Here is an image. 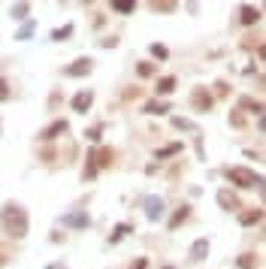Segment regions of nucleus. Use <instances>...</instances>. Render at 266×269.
<instances>
[{
	"mask_svg": "<svg viewBox=\"0 0 266 269\" xmlns=\"http://www.w3.org/2000/svg\"><path fill=\"white\" fill-rule=\"evenodd\" d=\"M0 224H3L6 236L25 239V236H28V212H25V206L9 200L3 209H0Z\"/></svg>",
	"mask_w": 266,
	"mask_h": 269,
	"instance_id": "f257e3e1",
	"label": "nucleus"
},
{
	"mask_svg": "<svg viewBox=\"0 0 266 269\" xmlns=\"http://www.w3.org/2000/svg\"><path fill=\"white\" fill-rule=\"evenodd\" d=\"M224 178L230 185H236V188H242V191L260 188V182H263V175H257L254 169H248V167H227L224 169Z\"/></svg>",
	"mask_w": 266,
	"mask_h": 269,
	"instance_id": "f03ea898",
	"label": "nucleus"
},
{
	"mask_svg": "<svg viewBox=\"0 0 266 269\" xmlns=\"http://www.w3.org/2000/svg\"><path fill=\"white\" fill-rule=\"evenodd\" d=\"M212 106H215V97L209 94V88L197 85V88L191 91V109H194V112H209Z\"/></svg>",
	"mask_w": 266,
	"mask_h": 269,
	"instance_id": "7ed1b4c3",
	"label": "nucleus"
},
{
	"mask_svg": "<svg viewBox=\"0 0 266 269\" xmlns=\"http://www.w3.org/2000/svg\"><path fill=\"white\" fill-rule=\"evenodd\" d=\"M88 158L94 161V167H97V169H109V167H112L115 151H112V148H106V145H94V148L88 151Z\"/></svg>",
	"mask_w": 266,
	"mask_h": 269,
	"instance_id": "20e7f679",
	"label": "nucleus"
},
{
	"mask_svg": "<svg viewBox=\"0 0 266 269\" xmlns=\"http://www.w3.org/2000/svg\"><path fill=\"white\" fill-rule=\"evenodd\" d=\"M94 70V58H76L70 67H64V76L70 79H82V76H88Z\"/></svg>",
	"mask_w": 266,
	"mask_h": 269,
	"instance_id": "39448f33",
	"label": "nucleus"
},
{
	"mask_svg": "<svg viewBox=\"0 0 266 269\" xmlns=\"http://www.w3.org/2000/svg\"><path fill=\"white\" fill-rule=\"evenodd\" d=\"M215 200H218V206H221L224 212H242V209H245V206H242V200H239V197L233 194L230 188H221Z\"/></svg>",
	"mask_w": 266,
	"mask_h": 269,
	"instance_id": "423d86ee",
	"label": "nucleus"
},
{
	"mask_svg": "<svg viewBox=\"0 0 266 269\" xmlns=\"http://www.w3.org/2000/svg\"><path fill=\"white\" fill-rule=\"evenodd\" d=\"M61 224H64V227H73V230H85V227H91V218H88L85 209H76V212H70V215L61 218Z\"/></svg>",
	"mask_w": 266,
	"mask_h": 269,
	"instance_id": "0eeeda50",
	"label": "nucleus"
},
{
	"mask_svg": "<svg viewBox=\"0 0 266 269\" xmlns=\"http://www.w3.org/2000/svg\"><path fill=\"white\" fill-rule=\"evenodd\" d=\"M263 18V12H260V6H254V3H242L239 6V21L245 25V28H251V25H257Z\"/></svg>",
	"mask_w": 266,
	"mask_h": 269,
	"instance_id": "6e6552de",
	"label": "nucleus"
},
{
	"mask_svg": "<svg viewBox=\"0 0 266 269\" xmlns=\"http://www.w3.org/2000/svg\"><path fill=\"white\" fill-rule=\"evenodd\" d=\"M164 212H166V206L161 197H148V200H145V218H148L151 224H158V221L164 218Z\"/></svg>",
	"mask_w": 266,
	"mask_h": 269,
	"instance_id": "1a4fd4ad",
	"label": "nucleus"
},
{
	"mask_svg": "<svg viewBox=\"0 0 266 269\" xmlns=\"http://www.w3.org/2000/svg\"><path fill=\"white\" fill-rule=\"evenodd\" d=\"M188 218H191V206H188V203H182V206L172 212V218L166 221V230H169V233H175V230H179V227H182Z\"/></svg>",
	"mask_w": 266,
	"mask_h": 269,
	"instance_id": "9d476101",
	"label": "nucleus"
},
{
	"mask_svg": "<svg viewBox=\"0 0 266 269\" xmlns=\"http://www.w3.org/2000/svg\"><path fill=\"white\" fill-rule=\"evenodd\" d=\"M66 127H70V124H66V118H55V121H52V124L39 133V139H42V142H52V139H58L61 133H66Z\"/></svg>",
	"mask_w": 266,
	"mask_h": 269,
	"instance_id": "9b49d317",
	"label": "nucleus"
},
{
	"mask_svg": "<svg viewBox=\"0 0 266 269\" xmlns=\"http://www.w3.org/2000/svg\"><path fill=\"white\" fill-rule=\"evenodd\" d=\"M175 88H179V79H175V76H158V82H154V94H158V97H169Z\"/></svg>",
	"mask_w": 266,
	"mask_h": 269,
	"instance_id": "f8f14e48",
	"label": "nucleus"
},
{
	"mask_svg": "<svg viewBox=\"0 0 266 269\" xmlns=\"http://www.w3.org/2000/svg\"><path fill=\"white\" fill-rule=\"evenodd\" d=\"M91 103H94V91H79L73 100H70V106H73V112H79V115H85L88 109H91Z\"/></svg>",
	"mask_w": 266,
	"mask_h": 269,
	"instance_id": "ddd939ff",
	"label": "nucleus"
},
{
	"mask_svg": "<svg viewBox=\"0 0 266 269\" xmlns=\"http://www.w3.org/2000/svg\"><path fill=\"white\" fill-rule=\"evenodd\" d=\"M266 218V209H242L239 212V224L242 227H254V224H260Z\"/></svg>",
	"mask_w": 266,
	"mask_h": 269,
	"instance_id": "4468645a",
	"label": "nucleus"
},
{
	"mask_svg": "<svg viewBox=\"0 0 266 269\" xmlns=\"http://www.w3.org/2000/svg\"><path fill=\"white\" fill-rule=\"evenodd\" d=\"M188 257H191L194 263H199V260H206V257H209V239H206V236H199V239H194V245H191Z\"/></svg>",
	"mask_w": 266,
	"mask_h": 269,
	"instance_id": "2eb2a0df",
	"label": "nucleus"
},
{
	"mask_svg": "<svg viewBox=\"0 0 266 269\" xmlns=\"http://www.w3.org/2000/svg\"><path fill=\"white\" fill-rule=\"evenodd\" d=\"M130 233H136V227H133L130 221H121V224H115V227H112V233H109V245H118L124 236H130Z\"/></svg>",
	"mask_w": 266,
	"mask_h": 269,
	"instance_id": "dca6fc26",
	"label": "nucleus"
},
{
	"mask_svg": "<svg viewBox=\"0 0 266 269\" xmlns=\"http://www.w3.org/2000/svg\"><path fill=\"white\" fill-rule=\"evenodd\" d=\"M239 109H242V112H251V115H257V118L266 115V106L260 100H254V97H239Z\"/></svg>",
	"mask_w": 266,
	"mask_h": 269,
	"instance_id": "f3484780",
	"label": "nucleus"
},
{
	"mask_svg": "<svg viewBox=\"0 0 266 269\" xmlns=\"http://www.w3.org/2000/svg\"><path fill=\"white\" fill-rule=\"evenodd\" d=\"M148 9L151 12H161V15H169L179 9V0H148Z\"/></svg>",
	"mask_w": 266,
	"mask_h": 269,
	"instance_id": "a211bd4d",
	"label": "nucleus"
},
{
	"mask_svg": "<svg viewBox=\"0 0 266 269\" xmlns=\"http://www.w3.org/2000/svg\"><path fill=\"white\" fill-rule=\"evenodd\" d=\"M182 151H185V145H182V142H169V145H164V148H158V151H154V161L175 158V154H182Z\"/></svg>",
	"mask_w": 266,
	"mask_h": 269,
	"instance_id": "6ab92c4d",
	"label": "nucleus"
},
{
	"mask_svg": "<svg viewBox=\"0 0 266 269\" xmlns=\"http://www.w3.org/2000/svg\"><path fill=\"white\" fill-rule=\"evenodd\" d=\"M169 109H172V106H169L166 100H148L145 106H142V112H145V115H166Z\"/></svg>",
	"mask_w": 266,
	"mask_h": 269,
	"instance_id": "aec40b11",
	"label": "nucleus"
},
{
	"mask_svg": "<svg viewBox=\"0 0 266 269\" xmlns=\"http://www.w3.org/2000/svg\"><path fill=\"white\" fill-rule=\"evenodd\" d=\"M109 6H112V12H118V15H133V12H136V0H109Z\"/></svg>",
	"mask_w": 266,
	"mask_h": 269,
	"instance_id": "412c9836",
	"label": "nucleus"
},
{
	"mask_svg": "<svg viewBox=\"0 0 266 269\" xmlns=\"http://www.w3.org/2000/svg\"><path fill=\"white\" fill-rule=\"evenodd\" d=\"M236 266H239V269H257V266H260V257H257L254 251H245V254H239V257H236Z\"/></svg>",
	"mask_w": 266,
	"mask_h": 269,
	"instance_id": "4be33fe9",
	"label": "nucleus"
},
{
	"mask_svg": "<svg viewBox=\"0 0 266 269\" xmlns=\"http://www.w3.org/2000/svg\"><path fill=\"white\" fill-rule=\"evenodd\" d=\"M136 76H139V79L158 76V64H154V61H139V64H136Z\"/></svg>",
	"mask_w": 266,
	"mask_h": 269,
	"instance_id": "5701e85b",
	"label": "nucleus"
},
{
	"mask_svg": "<svg viewBox=\"0 0 266 269\" xmlns=\"http://www.w3.org/2000/svg\"><path fill=\"white\" fill-rule=\"evenodd\" d=\"M172 127L175 130H185V133H197V124L191 118H182V115H172Z\"/></svg>",
	"mask_w": 266,
	"mask_h": 269,
	"instance_id": "b1692460",
	"label": "nucleus"
},
{
	"mask_svg": "<svg viewBox=\"0 0 266 269\" xmlns=\"http://www.w3.org/2000/svg\"><path fill=\"white\" fill-rule=\"evenodd\" d=\"M28 12H31L28 0H18V3H12V18H15V21H25V18H28Z\"/></svg>",
	"mask_w": 266,
	"mask_h": 269,
	"instance_id": "393cba45",
	"label": "nucleus"
},
{
	"mask_svg": "<svg viewBox=\"0 0 266 269\" xmlns=\"http://www.w3.org/2000/svg\"><path fill=\"white\" fill-rule=\"evenodd\" d=\"M73 31H76L73 25H64V28H58V31H52V36H49V39H52V42H66V39L73 36Z\"/></svg>",
	"mask_w": 266,
	"mask_h": 269,
	"instance_id": "a878e982",
	"label": "nucleus"
},
{
	"mask_svg": "<svg viewBox=\"0 0 266 269\" xmlns=\"http://www.w3.org/2000/svg\"><path fill=\"white\" fill-rule=\"evenodd\" d=\"M148 52H151V58H158V61H166V58H169V49H166L164 42H151Z\"/></svg>",
	"mask_w": 266,
	"mask_h": 269,
	"instance_id": "bb28decb",
	"label": "nucleus"
},
{
	"mask_svg": "<svg viewBox=\"0 0 266 269\" xmlns=\"http://www.w3.org/2000/svg\"><path fill=\"white\" fill-rule=\"evenodd\" d=\"M85 139H88V142H94V145H97L100 139H103V124H94V127H91V130H85Z\"/></svg>",
	"mask_w": 266,
	"mask_h": 269,
	"instance_id": "cd10ccee",
	"label": "nucleus"
},
{
	"mask_svg": "<svg viewBox=\"0 0 266 269\" xmlns=\"http://www.w3.org/2000/svg\"><path fill=\"white\" fill-rule=\"evenodd\" d=\"M230 124L236 127V130H242V127H245V115H242V109H233V112H230Z\"/></svg>",
	"mask_w": 266,
	"mask_h": 269,
	"instance_id": "c85d7f7f",
	"label": "nucleus"
},
{
	"mask_svg": "<svg viewBox=\"0 0 266 269\" xmlns=\"http://www.w3.org/2000/svg\"><path fill=\"white\" fill-rule=\"evenodd\" d=\"M33 31H36V25H33V21H25V25H21V31L15 34V39H28Z\"/></svg>",
	"mask_w": 266,
	"mask_h": 269,
	"instance_id": "c756f323",
	"label": "nucleus"
},
{
	"mask_svg": "<svg viewBox=\"0 0 266 269\" xmlns=\"http://www.w3.org/2000/svg\"><path fill=\"white\" fill-rule=\"evenodd\" d=\"M215 94H218V97H227V94H230V85H227L224 79H218V82H215Z\"/></svg>",
	"mask_w": 266,
	"mask_h": 269,
	"instance_id": "7c9ffc66",
	"label": "nucleus"
},
{
	"mask_svg": "<svg viewBox=\"0 0 266 269\" xmlns=\"http://www.w3.org/2000/svg\"><path fill=\"white\" fill-rule=\"evenodd\" d=\"M0 100H9V85H6L3 76H0Z\"/></svg>",
	"mask_w": 266,
	"mask_h": 269,
	"instance_id": "2f4dec72",
	"label": "nucleus"
},
{
	"mask_svg": "<svg viewBox=\"0 0 266 269\" xmlns=\"http://www.w3.org/2000/svg\"><path fill=\"white\" fill-rule=\"evenodd\" d=\"M130 269H148V257H136L130 263Z\"/></svg>",
	"mask_w": 266,
	"mask_h": 269,
	"instance_id": "473e14b6",
	"label": "nucleus"
},
{
	"mask_svg": "<svg viewBox=\"0 0 266 269\" xmlns=\"http://www.w3.org/2000/svg\"><path fill=\"white\" fill-rule=\"evenodd\" d=\"M100 46H103V49H115L118 39H115V36H106V39H100Z\"/></svg>",
	"mask_w": 266,
	"mask_h": 269,
	"instance_id": "72a5a7b5",
	"label": "nucleus"
},
{
	"mask_svg": "<svg viewBox=\"0 0 266 269\" xmlns=\"http://www.w3.org/2000/svg\"><path fill=\"white\" fill-rule=\"evenodd\" d=\"M257 58L266 64V42H260V46H257Z\"/></svg>",
	"mask_w": 266,
	"mask_h": 269,
	"instance_id": "f704fd0d",
	"label": "nucleus"
},
{
	"mask_svg": "<svg viewBox=\"0 0 266 269\" xmlns=\"http://www.w3.org/2000/svg\"><path fill=\"white\" fill-rule=\"evenodd\" d=\"M257 191H260V200H263V206H266V178L260 182V188H257Z\"/></svg>",
	"mask_w": 266,
	"mask_h": 269,
	"instance_id": "c9c22d12",
	"label": "nucleus"
},
{
	"mask_svg": "<svg viewBox=\"0 0 266 269\" xmlns=\"http://www.w3.org/2000/svg\"><path fill=\"white\" fill-rule=\"evenodd\" d=\"M46 269H70V266H66V263H49Z\"/></svg>",
	"mask_w": 266,
	"mask_h": 269,
	"instance_id": "e433bc0d",
	"label": "nucleus"
},
{
	"mask_svg": "<svg viewBox=\"0 0 266 269\" xmlns=\"http://www.w3.org/2000/svg\"><path fill=\"white\" fill-rule=\"evenodd\" d=\"M257 127H260V130H263V133H266V115H260V121H257Z\"/></svg>",
	"mask_w": 266,
	"mask_h": 269,
	"instance_id": "4c0bfd02",
	"label": "nucleus"
},
{
	"mask_svg": "<svg viewBox=\"0 0 266 269\" xmlns=\"http://www.w3.org/2000/svg\"><path fill=\"white\" fill-rule=\"evenodd\" d=\"M260 82H263V88H266V73H263V76H260Z\"/></svg>",
	"mask_w": 266,
	"mask_h": 269,
	"instance_id": "58836bf2",
	"label": "nucleus"
},
{
	"mask_svg": "<svg viewBox=\"0 0 266 269\" xmlns=\"http://www.w3.org/2000/svg\"><path fill=\"white\" fill-rule=\"evenodd\" d=\"M161 269H175V266H172V263H166V266H161Z\"/></svg>",
	"mask_w": 266,
	"mask_h": 269,
	"instance_id": "ea45409f",
	"label": "nucleus"
},
{
	"mask_svg": "<svg viewBox=\"0 0 266 269\" xmlns=\"http://www.w3.org/2000/svg\"><path fill=\"white\" fill-rule=\"evenodd\" d=\"M263 9H266V0H263Z\"/></svg>",
	"mask_w": 266,
	"mask_h": 269,
	"instance_id": "a19ab883",
	"label": "nucleus"
},
{
	"mask_svg": "<svg viewBox=\"0 0 266 269\" xmlns=\"http://www.w3.org/2000/svg\"><path fill=\"white\" fill-rule=\"evenodd\" d=\"M85 3H91V0H85Z\"/></svg>",
	"mask_w": 266,
	"mask_h": 269,
	"instance_id": "79ce46f5",
	"label": "nucleus"
},
{
	"mask_svg": "<svg viewBox=\"0 0 266 269\" xmlns=\"http://www.w3.org/2000/svg\"><path fill=\"white\" fill-rule=\"evenodd\" d=\"M0 130H3V127H0Z\"/></svg>",
	"mask_w": 266,
	"mask_h": 269,
	"instance_id": "37998d69",
	"label": "nucleus"
}]
</instances>
